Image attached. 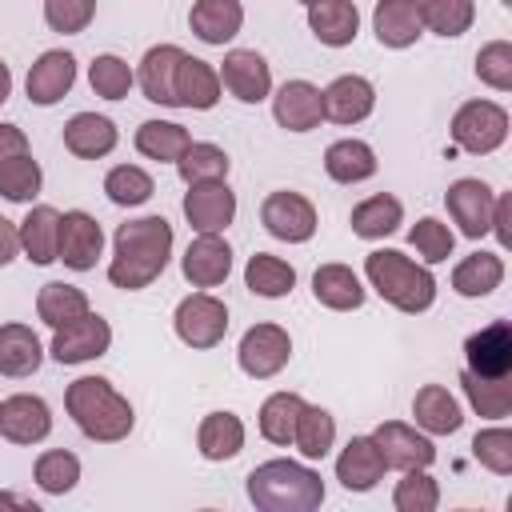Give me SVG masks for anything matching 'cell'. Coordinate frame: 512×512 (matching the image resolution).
I'll return each mask as SVG.
<instances>
[{
    "label": "cell",
    "mask_w": 512,
    "mask_h": 512,
    "mask_svg": "<svg viewBox=\"0 0 512 512\" xmlns=\"http://www.w3.org/2000/svg\"><path fill=\"white\" fill-rule=\"evenodd\" d=\"M180 60H184V48H176V44H156V48L144 52L140 72H136V84H140L144 100L176 108V68H180Z\"/></svg>",
    "instance_id": "20"
},
{
    "label": "cell",
    "mask_w": 512,
    "mask_h": 512,
    "mask_svg": "<svg viewBox=\"0 0 512 512\" xmlns=\"http://www.w3.org/2000/svg\"><path fill=\"white\" fill-rule=\"evenodd\" d=\"M228 168H232L228 152L220 144H208V140H192L188 152L176 160V172H180V180L188 188L192 184H220L228 176Z\"/></svg>",
    "instance_id": "38"
},
{
    "label": "cell",
    "mask_w": 512,
    "mask_h": 512,
    "mask_svg": "<svg viewBox=\"0 0 512 512\" xmlns=\"http://www.w3.org/2000/svg\"><path fill=\"white\" fill-rule=\"evenodd\" d=\"M16 252H20V228H16L8 216H0V268L12 264Z\"/></svg>",
    "instance_id": "55"
},
{
    "label": "cell",
    "mask_w": 512,
    "mask_h": 512,
    "mask_svg": "<svg viewBox=\"0 0 512 512\" xmlns=\"http://www.w3.org/2000/svg\"><path fill=\"white\" fill-rule=\"evenodd\" d=\"M324 172L336 184H360V180L376 176V152H372V144H364L356 136L332 140L328 152H324Z\"/></svg>",
    "instance_id": "33"
},
{
    "label": "cell",
    "mask_w": 512,
    "mask_h": 512,
    "mask_svg": "<svg viewBox=\"0 0 512 512\" xmlns=\"http://www.w3.org/2000/svg\"><path fill=\"white\" fill-rule=\"evenodd\" d=\"M244 24V4L240 0H196L188 8V28L204 44H228Z\"/></svg>",
    "instance_id": "26"
},
{
    "label": "cell",
    "mask_w": 512,
    "mask_h": 512,
    "mask_svg": "<svg viewBox=\"0 0 512 512\" xmlns=\"http://www.w3.org/2000/svg\"><path fill=\"white\" fill-rule=\"evenodd\" d=\"M412 416H416V424H420L424 432H432V436H452V432H460V424H464V412H460L456 396H452L444 384H424V388L412 396Z\"/></svg>",
    "instance_id": "29"
},
{
    "label": "cell",
    "mask_w": 512,
    "mask_h": 512,
    "mask_svg": "<svg viewBox=\"0 0 512 512\" xmlns=\"http://www.w3.org/2000/svg\"><path fill=\"white\" fill-rule=\"evenodd\" d=\"M244 284H248V292L264 296V300H276V296H288L292 292L296 268L288 260L272 256V252H256L248 260V268H244Z\"/></svg>",
    "instance_id": "39"
},
{
    "label": "cell",
    "mask_w": 512,
    "mask_h": 512,
    "mask_svg": "<svg viewBox=\"0 0 512 512\" xmlns=\"http://www.w3.org/2000/svg\"><path fill=\"white\" fill-rule=\"evenodd\" d=\"M392 508L396 512H436L440 508V484L428 472H404V480H396Z\"/></svg>",
    "instance_id": "49"
},
{
    "label": "cell",
    "mask_w": 512,
    "mask_h": 512,
    "mask_svg": "<svg viewBox=\"0 0 512 512\" xmlns=\"http://www.w3.org/2000/svg\"><path fill=\"white\" fill-rule=\"evenodd\" d=\"M364 276L400 312H412L416 316V312H428L432 300H436V276L424 264L408 260L404 252H396V248L368 252L364 256Z\"/></svg>",
    "instance_id": "4"
},
{
    "label": "cell",
    "mask_w": 512,
    "mask_h": 512,
    "mask_svg": "<svg viewBox=\"0 0 512 512\" xmlns=\"http://www.w3.org/2000/svg\"><path fill=\"white\" fill-rule=\"evenodd\" d=\"M272 116L288 132H312L324 120V92L312 80H284L272 96Z\"/></svg>",
    "instance_id": "17"
},
{
    "label": "cell",
    "mask_w": 512,
    "mask_h": 512,
    "mask_svg": "<svg viewBox=\"0 0 512 512\" xmlns=\"http://www.w3.org/2000/svg\"><path fill=\"white\" fill-rule=\"evenodd\" d=\"M456 512H476V508H456Z\"/></svg>",
    "instance_id": "59"
},
{
    "label": "cell",
    "mask_w": 512,
    "mask_h": 512,
    "mask_svg": "<svg viewBox=\"0 0 512 512\" xmlns=\"http://www.w3.org/2000/svg\"><path fill=\"white\" fill-rule=\"evenodd\" d=\"M420 24L436 36H464L476 20V4L472 0H416Z\"/></svg>",
    "instance_id": "42"
},
{
    "label": "cell",
    "mask_w": 512,
    "mask_h": 512,
    "mask_svg": "<svg viewBox=\"0 0 512 512\" xmlns=\"http://www.w3.org/2000/svg\"><path fill=\"white\" fill-rule=\"evenodd\" d=\"M444 204H448L452 224H460V232H464L468 240L488 236V228H492V208H496V192H492L484 180H476V176L452 180L448 192H444Z\"/></svg>",
    "instance_id": "10"
},
{
    "label": "cell",
    "mask_w": 512,
    "mask_h": 512,
    "mask_svg": "<svg viewBox=\"0 0 512 512\" xmlns=\"http://www.w3.org/2000/svg\"><path fill=\"white\" fill-rule=\"evenodd\" d=\"M188 144H192V136L176 120H144L136 128V152L148 160H160V164H176L188 152Z\"/></svg>",
    "instance_id": "36"
},
{
    "label": "cell",
    "mask_w": 512,
    "mask_h": 512,
    "mask_svg": "<svg viewBox=\"0 0 512 512\" xmlns=\"http://www.w3.org/2000/svg\"><path fill=\"white\" fill-rule=\"evenodd\" d=\"M44 344L28 324H0V376L24 380L40 368Z\"/></svg>",
    "instance_id": "30"
},
{
    "label": "cell",
    "mask_w": 512,
    "mask_h": 512,
    "mask_svg": "<svg viewBox=\"0 0 512 512\" xmlns=\"http://www.w3.org/2000/svg\"><path fill=\"white\" fill-rule=\"evenodd\" d=\"M372 444L380 448L384 464L388 468H400V472H424L436 460L432 440L424 432H416L412 424H404V420H384L372 432Z\"/></svg>",
    "instance_id": "11"
},
{
    "label": "cell",
    "mask_w": 512,
    "mask_h": 512,
    "mask_svg": "<svg viewBox=\"0 0 512 512\" xmlns=\"http://www.w3.org/2000/svg\"><path fill=\"white\" fill-rule=\"evenodd\" d=\"M408 244L424 256V268H428V264H440V260H448V256H452L456 236H452V228H448L444 220L424 216V220H416V224L408 228Z\"/></svg>",
    "instance_id": "48"
},
{
    "label": "cell",
    "mask_w": 512,
    "mask_h": 512,
    "mask_svg": "<svg viewBox=\"0 0 512 512\" xmlns=\"http://www.w3.org/2000/svg\"><path fill=\"white\" fill-rule=\"evenodd\" d=\"M108 348H112V328L96 312H88L84 320H76L68 328H56L52 332V344H48V352H52L56 364H84V360L104 356Z\"/></svg>",
    "instance_id": "12"
},
{
    "label": "cell",
    "mask_w": 512,
    "mask_h": 512,
    "mask_svg": "<svg viewBox=\"0 0 512 512\" xmlns=\"http://www.w3.org/2000/svg\"><path fill=\"white\" fill-rule=\"evenodd\" d=\"M16 156H28V136L16 124H0V164L16 160Z\"/></svg>",
    "instance_id": "53"
},
{
    "label": "cell",
    "mask_w": 512,
    "mask_h": 512,
    "mask_svg": "<svg viewBox=\"0 0 512 512\" xmlns=\"http://www.w3.org/2000/svg\"><path fill=\"white\" fill-rule=\"evenodd\" d=\"M12 96V72H8V64L0 60V104Z\"/></svg>",
    "instance_id": "57"
},
{
    "label": "cell",
    "mask_w": 512,
    "mask_h": 512,
    "mask_svg": "<svg viewBox=\"0 0 512 512\" xmlns=\"http://www.w3.org/2000/svg\"><path fill=\"white\" fill-rule=\"evenodd\" d=\"M196 448L204 460H232L244 448V420L236 412H208L196 428Z\"/></svg>",
    "instance_id": "34"
},
{
    "label": "cell",
    "mask_w": 512,
    "mask_h": 512,
    "mask_svg": "<svg viewBox=\"0 0 512 512\" xmlns=\"http://www.w3.org/2000/svg\"><path fill=\"white\" fill-rule=\"evenodd\" d=\"M292 356V336L288 328L280 324H252L244 336H240V348H236V360H240V372L252 376V380H268L276 376Z\"/></svg>",
    "instance_id": "8"
},
{
    "label": "cell",
    "mask_w": 512,
    "mask_h": 512,
    "mask_svg": "<svg viewBox=\"0 0 512 512\" xmlns=\"http://www.w3.org/2000/svg\"><path fill=\"white\" fill-rule=\"evenodd\" d=\"M464 372L480 380H512V324L492 320L464 340Z\"/></svg>",
    "instance_id": "7"
},
{
    "label": "cell",
    "mask_w": 512,
    "mask_h": 512,
    "mask_svg": "<svg viewBox=\"0 0 512 512\" xmlns=\"http://www.w3.org/2000/svg\"><path fill=\"white\" fill-rule=\"evenodd\" d=\"M184 220L200 236H220L236 220V192L224 180L220 184H192L184 192Z\"/></svg>",
    "instance_id": "13"
},
{
    "label": "cell",
    "mask_w": 512,
    "mask_h": 512,
    "mask_svg": "<svg viewBox=\"0 0 512 512\" xmlns=\"http://www.w3.org/2000/svg\"><path fill=\"white\" fill-rule=\"evenodd\" d=\"M220 84L240 104H260L272 92V68L256 48H232L220 64Z\"/></svg>",
    "instance_id": "15"
},
{
    "label": "cell",
    "mask_w": 512,
    "mask_h": 512,
    "mask_svg": "<svg viewBox=\"0 0 512 512\" xmlns=\"http://www.w3.org/2000/svg\"><path fill=\"white\" fill-rule=\"evenodd\" d=\"M92 308H88V296L84 288L76 284H64V280H48L40 292H36V316L56 332V328H68L76 320H84Z\"/></svg>",
    "instance_id": "32"
},
{
    "label": "cell",
    "mask_w": 512,
    "mask_h": 512,
    "mask_svg": "<svg viewBox=\"0 0 512 512\" xmlns=\"http://www.w3.org/2000/svg\"><path fill=\"white\" fill-rule=\"evenodd\" d=\"M48 432H52V408L40 396L16 392L0 400V436L8 444H40Z\"/></svg>",
    "instance_id": "16"
},
{
    "label": "cell",
    "mask_w": 512,
    "mask_h": 512,
    "mask_svg": "<svg viewBox=\"0 0 512 512\" xmlns=\"http://www.w3.org/2000/svg\"><path fill=\"white\" fill-rule=\"evenodd\" d=\"M372 28H376V40L384 48H408L424 36L416 0H380L372 12Z\"/></svg>",
    "instance_id": "27"
},
{
    "label": "cell",
    "mask_w": 512,
    "mask_h": 512,
    "mask_svg": "<svg viewBox=\"0 0 512 512\" xmlns=\"http://www.w3.org/2000/svg\"><path fill=\"white\" fill-rule=\"evenodd\" d=\"M168 256H172V224L164 216L128 220L116 228L108 280L124 292H140L168 268Z\"/></svg>",
    "instance_id": "1"
},
{
    "label": "cell",
    "mask_w": 512,
    "mask_h": 512,
    "mask_svg": "<svg viewBox=\"0 0 512 512\" xmlns=\"http://www.w3.org/2000/svg\"><path fill=\"white\" fill-rule=\"evenodd\" d=\"M472 456H476L488 472L508 476V472H512V432H508V428H484V432H476Z\"/></svg>",
    "instance_id": "51"
},
{
    "label": "cell",
    "mask_w": 512,
    "mask_h": 512,
    "mask_svg": "<svg viewBox=\"0 0 512 512\" xmlns=\"http://www.w3.org/2000/svg\"><path fill=\"white\" fill-rule=\"evenodd\" d=\"M104 192H108L112 204L136 208V204H144V200L156 192V184H152V176H148L144 168H136V164H116V168L104 176Z\"/></svg>",
    "instance_id": "45"
},
{
    "label": "cell",
    "mask_w": 512,
    "mask_h": 512,
    "mask_svg": "<svg viewBox=\"0 0 512 512\" xmlns=\"http://www.w3.org/2000/svg\"><path fill=\"white\" fill-rule=\"evenodd\" d=\"M464 396L476 408V416L484 420H504L512 412V380H480L472 372H460Z\"/></svg>",
    "instance_id": "44"
},
{
    "label": "cell",
    "mask_w": 512,
    "mask_h": 512,
    "mask_svg": "<svg viewBox=\"0 0 512 512\" xmlns=\"http://www.w3.org/2000/svg\"><path fill=\"white\" fill-rule=\"evenodd\" d=\"M300 412H304V396H296V392H272L260 404V436L268 444H292Z\"/></svg>",
    "instance_id": "41"
},
{
    "label": "cell",
    "mask_w": 512,
    "mask_h": 512,
    "mask_svg": "<svg viewBox=\"0 0 512 512\" xmlns=\"http://www.w3.org/2000/svg\"><path fill=\"white\" fill-rule=\"evenodd\" d=\"M292 444L300 448L304 460H324L332 452V444H336V420H332V412L320 408V404H304V412L296 420Z\"/></svg>",
    "instance_id": "40"
},
{
    "label": "cell",
    "mask_w": 512,
    "mask_h": 512,
    "mask_svg": "<svg viewBox=\"0 0 512 512\" xmlns=\"http://www.w3.org/2000/svg\"><path fill=\"white\" fill-rule=\"evenodd\" d=\"M348 224H352V232L360 240H384L404 224V204L396 196H388V192H376V196H368V200H360L352 208Z\"/></svg>",
    "instance_id": "35"
},
{
    "label": "cell",
    "mask_w": 512,
    "mask_h": 512,
    "mask_svg": "<svg viewBox=\"0 0 512 512\" xmlns=\"http://www.w3.org/2000/svg\"><path fill=\"white\" fill-rule=\"evenodd\" d=\"M180 272H184V280L192 288H216V284H224L228 272H232V248H228V240H220V236H196L184 248V256H180Z\"/></svg>",
    "instance_id": "19"
},
{
    "label": "cell",
    "mask_w": 512,
    "mask_h": 512,
    "mask_svg": "<svg viewBox=\"0 0 512 512\" xmlns=\"http://www.w3.org/2000/svg\"><path fill=\"white\" fill-rule=\"evenodd\" d=\"M196 512H220V508H196Z\"/></svg>",
    "instance_id": "58"
},
{
    "label": "cell",
    "mask_w": 512,
    "mask_h": 512,
    "mask_svg": "<svg viewBox=\"0 0 512 512\" xmlns=\"http://www.w3.org/2000/svg\"><path fill=\"white\" fill-rule=\"evenodd\" d=\"M64 408H68L72 424L88 440H96V444H116L136 424L132 404L104 376H80V380H72L68 392H64Z\"/></svg>",
    "instance_id": "3"
},
{
    "label": "cell",
    "mask_w": 512,
    "mask_h": 512,
    "mask_svg": "<svg viewBox=\"0 0 512 512\" xmlns=\"http://www.w3.org/2000/svg\"><path fill=\"white\" fill-rule=\"evenodd\" d=\"M100 252H104V232H100L96 216H88V212H80V208L64 212V216H60L56 260H64L72 272H88V268H96Z\"/></svg>",
    "instance_id": "14"
},
{
    "label": "cell",
    "mask_w": 512,
    "mask_h": 512,
    "mask_svg": "<svg viewBox=\"0 0 512 512\" xmlns=\"http://www.w3.org/2000/svg\"><path fill=\"white\" fill-rule=\"evenodd\" d=\"M20 228V252L32 264H52L56 260V244H60V212L52 204H36L28 208V216L16 224Z\"/></svg>",
    "instance_id": "31"
},
{
    "label": "cell",
    "mask_w": 512,
    "mask_h": 512,
    "mask_svg": "<svg viewBox=\"0 0 512 512\" xmlns=\"http://www.w3.org/2000/svg\"><path fill=\"white\" fill-rule=\"evenodd\" d=\"M384 472H388V464H384L380 448L372 444V436H352L344 444V452L336 456V480L348 492H372L384 480Z\"/></svg>",
    "instance_id": "22"
},
{
    "label": "cell",
    "mask_w": 512,
    "mask_h": 512,
    "mask_svg": "<svg viewBox=\"0 0 512 512\" xmlns=\"http://www.w3.org/2000/svg\"><path fill=\"white\" fill-rule=\"evenodd\" d=\"M500 280H504V260H500V252H472V256H464V260L452 268V288H456V296H468V300L496 292Z\"/></svg>",
    "instance_id": "37"
},
{
    "label": "cell",
    "mask_w": 512,
    "mask_h": 512,
    "mask_svg": "<svg viewBox=\"0 0 512 512\" xmlns=\"http://www.w3.org/2000/svg\"><path fill=\"white\" fill-rule=\"evenodd\" d=\"M40 184H44V172H40V164L32 160V152L0 164V196H4V200L28 204V200L40 192Z\"/></svg>",
    "instance_id": "46"
},
{
    "label": "cell",
    "mask_w": 512,
    "mask_h": 512,
    "mask_svg": "<svg viewBox=\"0 0 512 512\" xmlns=\"http://www.w3.org/2000/svg\"><path fill=\"white\" fill-rule=\"evenodd\" d=\"M376 108V88L368 76L344 72L324 88V116L336 124H360Z\"/></svg>",
    "instance_id": "21"
},
{
    "label": "cell",
    "mask_w": 512,
    "mask_h": 512,
    "mask_svg": "<svg viewBox=\"0 0 512 512\" xmlns=\"http://www.w3.org/2000/svg\"><path fill=\"white\" fill-rule=\"evenodd\" d=\"M312 296L332 312H352L364 304V284L348 264H320L312 272Z\"/></svg>",
    "instance_id": "28"
},
{
    "label": "cell",
    "mask_w": 512,
    "mask_h": 512,
    "mask_svg": "<svg viewBox=\"0 0 512 512\" xmlns=\"http://www.w3.org/2000/svg\"><path fill=\"white\" fill-rule=\"evenodd\" d=\"M508 212H512V196L504 192V196H496V208H492V228H488V232H496L500 248H508V244H512V232H508Z\"/></svg>",
    "instance_id": "54"
},
{
    "label": "cell",
    "mask_w": 512,
    "mask_h": 512,
    "mask_svg": "<svg viewBox=\"0 0 512 512\" xmlns=\"http://www.w3.org/2000/svg\"><path fill=\"white\" fill-rule=\"evenodd\" d=\"M96 16L92 0H44V20L52 32H84Z\"/></svg>",
    "instance_id": "52"
},
{
    "label": "cell",
    "mask_w": 512,
    "mask_h": 512,
    "mask_svg": "<svg viewBox=\"0 0 512 512\" xmlns=\"http://www.w3.org/2000/svg\"><path fill=\"white\" fill-rule=\"evenodd\" d=\"M32 480H36L40 492H48V496H64V492H72L76 480H80V460H76L68 448H48V452L36 456V464H32Z\"/></svg>",
    "instance_id": "43"
},
{
    "label": "cell",
    "mask_w": 512,
    "mask_h": 512,
    "mask_svg": "<svg viewBox=\"0 0 512 512\" xmlns=\"http://www.w3.org/2000/svg\"><path fill=\"white\" fill-rule=\"evenodd\" d=\"M172 328L188 348H216L228 332V308L212 292H192L176 304Z\"/></svg>",
    "instance_id": "6"
},
{
    "label": "cell",
    "mask_w": 512,
    "mask_h": 512,
    "mask_svg": "<svg viewBox=\"0 0 512 512\" xmlns=\"http://www.w3.org/2000/svg\"><path fill=\"white\" fill-rule=\"evenodd\" d=\"M72 84H76V56L64 52V48H48V52H40L36 64L28 68V80H24L28 100L40 104V108L64 100Z\"/></svg>",
    "instance_id": "18"
},
{
    "label": "cell",
    "mask_w": 512,
    "mask_h": 512,
    "mask_svg": "<svg viewBox=\"0 0 512 512\" xmlns=\"http://www.w3.org/2000/svg\"><path fill=\"white\" fill-rule=\"evenodd\" d=\"M120 132L108 116H96V112H76L68 124H64V148L80 160H100L116 148Z\"/></svg>",
    "instance_id": "25"
},
{
    "label": "cell",
    "mask_w": 512,
    "mask_h": 512,
    "mask_svg": "<svg viewBox=\"0 0 512 512\" xmlns=\"http://www.w3.org/2000/svg\"><path fill=\"white\" fill-rule=\"evenodd\" d=\"M476 76L480 84L496 88V92H508L512 88V44L508 40H492L476 52Z\"/></svg>",
    "instance_id": "50"
},
{
    "label": "cell",
    "mask_w": 512,
    "mask_h": 512,
    "mask_svg": "<svg viewBox=\"0 0 512 512\" xmlns=\"http://www.w3.org/2000/svg\"><path fill=\"white\" fill-rule=\"evenodd\" d=\"M504 136H508V112L496 100H468L452 116V144L472 156L496 152Z\"/></svg>",
    "instance_id": "5"
},
{
    "label": "cell",
    "mask_w": 512,
    "mask_h": 512,
    "mask_svg": "<svg viewBox=\"0 0 512 512\" xmlns=\"http://www.w3.org/2000/svg\"><path fill=\"white\" fill-rule=\"evenodd\" d=\"M88 84H92V92H96V96H104V100H124V96H128V88L136 84V76H132L128 60H120V56L104 52V56H96V60H92V68H88Z\"/></svg>",
    "instance_id": "47"
},
{
    "label": "cell",
    "mask_w": 512,
    "mask_h": 512,
    "mask_svg": "<svg viewBox=\"0 0 512 512\" xmlns=\"http://www.w3.org/2000/svg\"><path fill=\"white\" fill-rule=\"evenodd\" d=\"M260 224H264L276 240L304 244V240H312V232H316V208H312L308 196L288 192V188H276V192H268L264 204H260Z\"/></svg>",
    "instance_id": "9"
},
{
    "label": "cell",
    "mask_w": 512,
    "mask_h": 512,
    "mask_svg": "<svg viewBox=\"0 0 512 512\" xmlns=\"http://www.w3.org/2000/svg\"><path fill=\"white\" fill-rule=\"evenodd\" d=\"M0 512H44L36 500H28V496H20V492H8V488H0Z\"/></svg>",
    "instance_id": "56"
},
{
    "label": "cell",
    "mask_w": 512,
    "mask_h": 512,
    "mask_svg": "<svg viewBox=\"0 0 512 512\" xmlns=\"http://www.w3.org/2000/svg\"><path fill=\"white\" fill-rule=\"evenodd\" d=\"M248 500L256 512H320L324 480L296 460H264L248 472Z\"/></svg>",
    "instance_id": "2"
},
{
    "label": "cell",
    "mask_w": 512,
    "mask_h": 512,
    "mask_svg": "<svg viewBox=\"0 0 512 512\" xmlns=\"http://www.w3.org/2000/svg\"><path fill=\"white\" fill-rule=\"evenodd\" d=\"M216 100H220V72L208 60L184 52V60L176 68V108L208 112V108H216Z\"/></svg>",
    "instance_id": "24"
},
{
    "label": "cell",
    "mask_w": 512,
    "mask_h": 512,
    "mask_svg": "<svg viewBox=\"0 0 512 512\" xmlns=\"http://www.w3.org/2000/svg\"><path fill=\"white\" fill-rule=\"evenodd\" d=\"M308 28L320 44L328 48H344L356 40L360 28V8L352 0H316L308 4Z\"/></svg>",
    "instance_id": "23"
}]
</instances>
